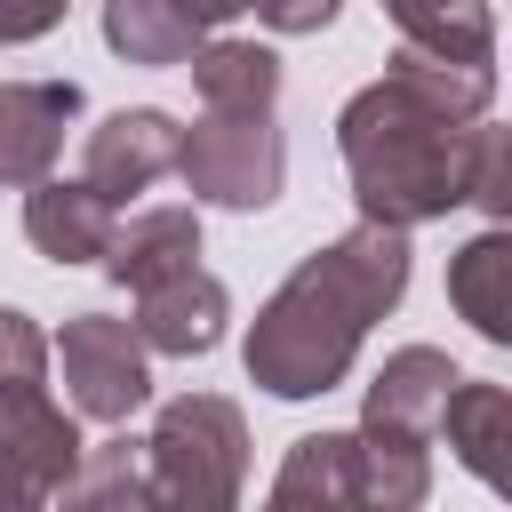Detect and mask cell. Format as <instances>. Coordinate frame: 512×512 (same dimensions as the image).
<instances>
[{
  "mask_svg": "<svg viewBox=\"0 0 512 512\" xmlns=\"http://www.w3.org/2000/svg\"><path fill=\"white\" fill-rule=\"evenodd\" d=\"M176 176L192 208H272L288 184V136L280 112H208L176 136Z\"/></svg>",
  "mask_w": 512,
  "mask_h": 512,
  "instance_id": "4",
  "label": "cell"
},
{
  "mask_svg": "<svg viewBox=\"0 0 512 512\" xmlns=\"http://www.w3.org/2000/svg\"><path fill=\"white\" fill-rule=\"evenodd\" d=\"M224 320H232V288L208 272V264H184L152 288H136V344L144 352H168V360H200L224 344Z\"/></svg>",
  "mask_w": 512,
  "mask_h": 512,
  "instance_id": "8",
  "label": "cell"
},
{
  "mask_svg": "<svg viewBox=\"0 0 512 512\" xmlns=\"http://www.w3.org/2000/svg\"><path fill=\"white\" fill-rule=\"evenodd\" d=\"M248 8H256V24H264V32H280V40H304V32H328L344 0H248Z\"/></svg>",
  "mask_w": 512,
  "mask_h": 512,
  "instance_id": "20",
  "label": "cell"
},
{
  "mask_svg": "<svg viewBox=\"0 0 512 512\" xmlns=\"http://www.w3.org/2000/svg\"><path fill=\"white\" fill-rule=\"evenodd\" d=\"M112 224H120V208H112L104 192H88L80 176H72V184H64V176L24 184V240H32L48 264H96L104 240H112Z\"/></svg>",
  "mask_w": 512,
  "mask_h": 512,
  "instance_id": "11",
  "label": "cell"
},
{
  "mask_svg": "<svg viewBox=\"0 0 512 512\" xmlns=\"http://www.w3.org/2000/svg\"><path fill=\"white\" fill-rule=\"evenodd\" d=\"M448 384H456V360H448L440 344H400V352H384V368L368 376L360 424H368V432H400V440H432V416H440Z\"/></svg>",
  "mask_w": 512,
  "mask_h": 512,
  "instance_id": "10",
  "label": "cell"
},
{
  "mask_svg": "<svg viewBox=\"0 0 512 512\" xmlns=\"http://www.w3.org/2000/svg\"><path fill=\"white\" fill-rule=\"evenodd\" d=\"M432 440H448V456L480 480V488H504V448H512V392L488 384V376H456L440 416H432Z\"/></svg>",
  "mask_w": 512,
  "mask_h": 512,
  "instance_id": "13",
  "label": "cell"
},
{
  "mask_svg": "<svg viewBox=\"0 0 512 512\" xmlns=\"http://www.w3.org/2000/svg\"><path fill=\"white\" fill-rule=\"evenodd\" d=\"M48 368L64 376V408L88 424H128L136 408H152V352L112 312H72L48 344Z\"/></svg>",
  "mask_w": 512,
  "mask_h": 512,
  "instance_id": "5",
  "label": "cell"
},
{
  "mask_svg": "<svg viewBox=\"0 0 512 512\" xmlns=\"http://www.w3.org/2000/svg\"><path fill=\"white\" fill-rule=\"evenodd\" d=\"M408 232L400 224H352L336 240H320L248 320L240 336V368L248 384H264L272 400H320L352 376L368 328L408 296Z\"/></svg>",
  "mask_w": 512,
  "mask_h": 512,
  "instance_id": "2",
  "label": "cell"
},
{
  "mask_svg": "<svg viewBox=\"0 0 512 512\" xmlns=\"http://www.w3.org/2000/svg\"><path fill=\"white\" fill-rule=\"evenodd\" d=\"M448 304H456V320H472L480 344H512V240H504V224L472 232L448 256Z\"/></svg>",
  "mask_w": 512,
  "mask_h": 512,
  "instance_id": "15",
  "label": "cell"
},
{
  "mask_svg": "<svg viewBox=\"0 0 512 512\" xmlns=\"http://www.w3.org/2000/svg\"><path fill=\"white\" fill-rule=\"evenodd\" d=\"M96 264H104V272H112L128 296H136V288H152V280H168V272H184V264H200V208L160 200V208L120 216Z\"/></svg>",
  "mask_w": 512,
  "mask_h": 512,
  "instance_id": "12",
  "label": "cell"
},
{
  "mask_svg": "<svg viewBox=\"0 0 512 512\" xmlns=\"http://www.w3.org/2000/svg\"><path fill=\"white\" fill-rule=\"evenodd\" d=\"M176 16H184L192 32H224L232 16H248V0H176Z\"/></svg>",
  "mask_w": 512,
  "mask_h": 512,
  "instance_id": "22",
  "label": "cell"
},
{
  "mask_svg": "<svg viewBox=\"0 0 512 512\" xmlns=\"http://www.w3.org/2000/svg\"><path fill=\"white\" fill-rule=\"evenodd\" d=\"M0 512H48L40 496H16V488H0Z\"/></svg>",
  "mask_w": 512,
  "mask_h": 512,
  "instance_id": "23",
  "label": "cell"
},
{
  "mask_svg": "<svg viewBox=\"0 0 512 512\" xmlns=\"http://www.w3.org/2000/svg\"><path fill=\"white\" fill-rule=\"evenodd\" d=\"M384 16H392L400 40L424 48V56L496 64V16H488V0H384Z\"/></svg>",
  "mask_w": 512,
  "mask_h": 512,
  "instance_id": "17",
  "label": "cell"
},
{
  "mask_svg": "<svg viewBox=\"0 0 512 512\" xmlns=\"http://www.w3.org/2000/svg\"><path fill=\"white\" fill-rule=\"evenodd\" d=\"M184 72H192V96H200L208 112H280V56H272L264 40H224V32H208Z\"/></svg>",
  "mask_w": 512,
  "mask_h": 512,
  "instance_id": "14",
  "label": "cell"
},
{
  "mask_svg": "<svg viewBox=\"0 0 512 512\" xmlns=\"http://www.w3.org/2000/svg\"><path fill=\"white\" fill-rule=\"evenodd\" d=\"M488 104L496 64H456L400 40L384 72L336 112V152L360 216L416 232L448 208H488V224H504V128Z\"/></svg>",
  "mask_w": 512,
  "mask_h": 512,
  "instance_id": "1",
  "label": "cell"
},
{
  "mask_svg": "<svg viewBox=\"0 0 512 512\" xmlns=\"http://www.w3.org/2000/svg\"><path fill=\"white\" fill-rule=\"evenodd\" d=\"M64 8H72V0H0V48H24V40H40V32H56Z\"/></svg>",
  "mask_w": 512,
  "mask_h": 512,
  "instance_id": "21",
  "label": "cell"
},
{
  "mask_svg": "<svg viewBox=\"0 0 512 512\" xmlns=\"http://www.w3.org/2000/svg\"><path fill=\"white\" fill-rule=\"evenodd\" d=\"M144 472L184 504L248 512L240 504V488H248V416H240V400H224V392L160 400L152 432H144Z\"/></svg>",
  "mask_w": 512,
  "mask_h": 512,
  "instance_id": "3",
  "label": "cell"
},
{
  "mask_svg": "<svg viewBox=\"0 0 512 512\" xmlns=\"http://www.w3.org/2000/svg\"><path fill=\"white\" fill-rule=\"evenodd\" d=\"M176 136H184V128H176L160 104H120V112H104V120L80 136V184L120 208V200L152 192L160 176H176Z\"/></svg>",
  "mask_w": 512,
  "mask_h": 512,
  "instance_id": "6",
  "label": "cell"
},
{
  "mask_svg": "<svg viewBox=\"0 0 512 512\" xmlns=\"http://www.w3.org/2000/svg\"><path fill=\"white\" fill-rule=\"evenodd\" d=\"M72 456H80V416L56 408L48 392H24V400L0 408V488L48 504L72 472Z\"/></svg>",
  "mask_w": 512,
  "mask_h": 512,
  "instance_id": "9",
  "label": "cell"
},
{
  "mask_svg": "<svg viewBox=\"0 0 512 512\" xmlns=\"http://www.w3.org/2000/svg\"><path fill=\"white\" fill-rule=\"evenodd\" d=\"M352 472H360V512H424L432 440H400V432L352 424Z\"/></svg>",
  "mask_w": 512,
  "mask_h": 512,
  "instance_id": "16",
  "label": "cell"
},
{
  "mask_svg": "<svg viewBox=\"0 0 512 512\" xmlns=\"http://www.w3.org/2000/svg\"><path fill=\"white\" fill-rule=\"evenodd\" d=\"M24 392H48V336L32 312L0 304V408L24 400Z\"/></svg>",
  "mask_w": 512,
  "mask_h": 512,
  "instance_id": "19",
  "label": "cell"
},
{
  "mask_svg": "<svg viewBox=\"0 0 512 512\" xmlns=\"http://www.w3.org/2000/svg\"><path fill=\"white\" fill-rule=\"evenodd\" d=\"M200 40H208V32H192V24L176 16V0H104V48H112L120 64L168 72V64H192Z\"/></svg>",
  "mask_w": 512,
  "mask_h": 512,
  "instance_id": "18",
  "label": "cell"
},
{
  "mask_svg": "<svg viewBox=\"0 0 512 512\" xmlns=\"http://www.w3.org/2000/svg\"><path fill=\"white\" fill-rule=\"evenodd\" d=\"M80 112H88L80 80H0V184L24 192L40 176H56Z\"/></svg>",
  "mask_w": 512,
  "mask_h": 512,
  "instance_id": "7",
  "label": "cell"
}]
</instances>
